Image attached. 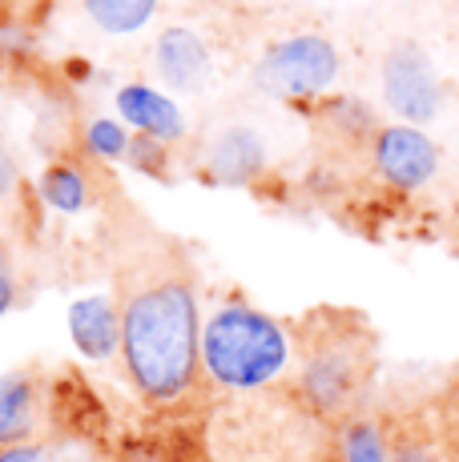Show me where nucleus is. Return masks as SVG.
<instances>
[{"mask_svg": "<svg viewBox=\"0 0 459 462\" xmlns=\"http://www.w3.org/2000/svg\"><path fill=\"white\" fill-rule=\"evenodd\" d=\"M121 354L141 394L170 402L190 390L201 362V322L182 273H162L129 290L121 306Z\"/></svg>", "mask_w": 459, "mask_h": 462, "instance_id": "1", "label": "nucleus"}, {"mask_svg": "<svg viewBox=\"0 0 459 462\" xmlns=\"http://www.w3.org/2000/svg\"><path fill=\"white\" fill-rule=\"evenodd\" d=\"M201 366L218 386L258 390L290 366V334L262 310L222 306L201 322Z\"/></svg>", "mask_w": 459, "mask_h": 462, "instance_id": "2", "label": "nucleus"}, {"mask_svg": "<svg viewBox=\"0 0 459 462\" xmlns=\"http://www.w3.org/2000/svg\"><path fill=\"white\" fill-rule=\"evenodd\" d=\"M342 73V57L323 32H290L258 57V85L270 97H323Z\"/></svg>", "mask_w": 459, "mask_h": 462, "instance_id": "3", "label": "nucleus"}, {"mask_svg": "<svg viewBox=\"0 0 459 462\" xmlns=\"http://www.w3.org/2000/svg\"><path fill=\"white\" fill-rule=\"evenodd\" d=\"M379 85H383V101L403 125H427L444 109V85L431 65V57L411 41H399L387 49L383 65H379Z\"/></svg>", "mask_w": 459, "mask_h": 462, "instance_id": "4", "label": "nucleus"}, {"mask_svg": "<svg viewBox=\"0 0 459 462\" xmlns=\"http://www.w3.org/2000/svg\"><path fill=\"white\" fill-rule=\"evenodd\" d=\"M363 374H367V362H363V350H359L351 337H331L323 342L319 350H306V362H303V374H298V386H303L306 402L323 414H339L351 398L359 394L363 386Z\"/></svg>", "mask_w": 459, "mask_h": 462, "instance_id": "5", "label": "nucleus"}, {"mask_svg": "<svg viewBox=\"0 0 459 462\" xmlns=\"http://www.w3.org/2000/svg\"><path fill=\"white\" fill-rule=\"evenodd\" d=\"M375 169L395 189H419L436 177L439 169V145L419 125H383L375 129Z\"/></svg>", "mask_w": 459, "mask_h": 462, "instance_id": "6", "label": "nucleus"}, {"mask_svg": "<svg viewBox=\"0 0 459 462\" xmlns=\"http://www.w3.org/2000/svg\"><path fill=\"white\" fill-rule=\"evenodd\" d=\"M154 69L162 77V85L173 88V93H198L214 73V57H210V44L201 41L198 29L170 24L154 41Z\"/></svg>", "mask_w": 459, "mask_h": 462, "instance_id": "7", "label": "nucleus"}, {"mask_svg": "<svg viewBox=\"0 0 459 462\" xmlns=\"http://www.w3.org/2000/svg\"><path fill=\"white\" fill-rule=\"evenodd\" d=\"M113 105H117V117L126 121L129 129H137L141 137H149V141H182L185 137L182 105L173 101L170 93H162V88H154L145 81H129L117 88Z\"/></svg>", "mask_w": 459, "mask_h": 462, "instance_id": "8", "label": "nucleus"}, {"mask_svg": "<svg viewBox=\"0 0 459 462\" xmlns=\"http://www.w3.org/2000/svg\"><path fill=\"white\" fill-rule=\"evenodd\" d=\"M69 334H73V346L85 354V358L101 362L109 354H117L121 346V314L113 306L109 294H89L77 298L69 306Z\"/></svg>", "mask_w": 459, "mask_h": 462, "instance_id": "9", "label": "nucleus"}, {"mask_svg": "<svg viewBox=\"0 0 459 462\" xmlns=\"http://www.w3.org/2000/svg\"><path fill=\"white\" fill-rule=\"evenodd\" d=\"M267 162V149H262V137L246 125H230L222 129L206 149V169L226 185H242L250 181L254 173Z\"/></svg>", "mask_w": 459, "mask_h": 462, "instance_id": "10", "label": "nucleus"}, {"mask_svg": "<svg viewBox=\"0 0 459 462\" xmlns=\"http://www.w3.org/2000/svg\"><path fill=\"white\" fill-rule=\"evenodd\" d=\"M37 422V398H33L29 374L0 378V447H16Z\"/></svg>", "mask_w": 459, "mask_h": 462, "instance_id": "11", "label": "nucleus"}, {"mask_svg": "<svg viewBox=\"0 0 459 462\" xmlns=\"http://www.w3.org/2000/svg\"><path fill=\"white\" fill-rule=\"evenodd\" d=\"M162 0H85V13L105 37H134L154 21Z\"/></svg>", "mask_w": 459, "mask_h": 462, "instance_id": "12", "label": "nucleus"}, {"mask_svg": "<svg viewBox=\"0 0 459 462\" xmlns=\"http://www.w3.org/2000/svg\"><path fill=\"white\" fill-rule=\"evenodd\" d=\"M41 198L49 201L57 213H81L85 201H89V185H85V173L73 165H52L41 177Z\"/></svg>", "mask_w": 459, "mask_h": 462, "instance_id": "13", "label": "nucleus"}, {"mask_svg": "<svg viewBox=\"0 0 459 462\" xmlns=\"http://www.w3.org/2000/svg\"><path fill=\"white\" fill-rule=\"evenodd\" d=\"M85 145H89V153L101 157V162H121V157H129L134 141H129L126 121L97 117V121H89V129H85Z\"/></svg>", "mask_w": 459, "mask_h": 462, "instance_id": "14", "label": "nucleus"}, {"mask_svg": "<svg viewBox=\"0 0 459 462\" xmlns=\"http://www.w3.org/2000/svg\"><path fill=\"white\" fill-rule=\"evenodd\" d=\"M342 462H391L383 430L375 422H351L342 434Z\"/></svg>", "mask_w": 459, "mask_h": 462, "instance_id": "15", "label": "nucleus"}, {"mask_svg": "<svg viewBox=\"0 0 459 462\" xmlns=\"http://www.w3.org/2000/svg\"><path fill=\"white\" fill-rule=\"evenodd\" d=\"M391 462H439V458H436V450L423 447V442H403L391 455Z\"/></svg>", "mask_w": 459, "mask_h": 462, "instance_id": "16", "label": "nucleus"}, {"mask_svg": "<svg viewBox=\"0 0 459 462\" xmlns=\"http://www.w3.org/2000/svg\"><path fill=\"white\" fill-rule=\"evenodd\" d=\"M41 447H33V442H16V447H5L0 450V462H41Z\"/></svg>", "mask_w": 459, "mask_h": 462, "instance_id": "17", "label": "nucleus"}, {"mask_svg": "<svg viewBox=\"0 0 459 462\" xmlns=\"http://www.w3.org/2000/svg\"><path fill=\"white\" fill-rule=\"evenodd\" d=\"M13 294H16V286H13V273H8L5 257H0V314H5V310L13 306Z\"/></svg>", "mask_w": 459, "mask_h": 462, "instance_id": "18", "label": "nucleus"}, {"mask_svg": "<svg viewBox=\"0 0 459 462\" xmlns=\"http://www.w3.org/2000/svg\"><path fill=\"white\" fill-rule=\"evenodd\" d=\"M13 181H16V169H13V162H8L5 153H0V198L13 189Z\"/></svg>", "mask_w": 459, "mask_h": 462, "instance_id": "19", "label": "nucleus"}, {"mask_svg": "<svg viewBox=\"0 0 459 462\" xmlns=\"http://www.w3.org/2000/svg\"><path fill=\"white\" fill-rule=\"evenodd\" d=\"M452 458L459 462V419H455V426H452Z\"/></svg>", "mask_w": 459, "mask_h": 462, "instance_id": "20", "label": "nucleus"}]
</instances>
